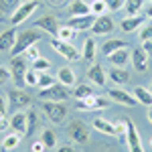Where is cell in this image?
I'll return each instance as SVG.
<instances>
[{
	"label": "cell",
	"instance_id": "6da1fadb",
	"mask_svg": "<svg viewBox=\"0 0 152 152\" xmlns=\"http://www.w3.org/2000/svg\"><path fill=\"white\" fill-rule=\"evenodd\" d=\"M39 41H41V33H37L35 28H28V31L18 33V35H16V43H14V47H12L10 55H12V57L23 55L26 49H31L35 43H39Z\"/></svg>",
	"mask_w": 152,
	"mask_h": 152
},
{
	"label": "cell",
	"instance_id": "7a4b0ae2",
	"mask_svg": "<svg viewBox=\"0 0 152 152\" xmlns=\"http://www.w3.org/2000/svg\"><path fill=\"white\" fill-rule=\"evenodd\" d=\"M39 97H41L43 102H65L67 97H71V91H69L67 85L55 83V85H51L47 89H41V91H39Z\"/></svg>",
	"mask_w": 152,
	"mask_h": 152
},
{
	"label": "cell",
	"instance_id": "3957f363",
	"mask_svg": "<svg viewBox=\"0 0 152 152\" xmlns=\"http://www.w3.org/2000/svg\"><path fill=\"white\" fill-rule=\"evenodd\" d=\"M26 71L28 69H26L24 57H20V55L12 57V61H10V75H12V79H14V85H16L18 89H23L24 85H26V81H24Z\"/></svg>",
	"mask_w": 152,
	"mask_h": 152
},
{
	"label": "cell",
	"instance_id": "277c9868",
	"mask_svg": "<svg viewBox=\"0 0 152 152\" xmlns=\"http://www.w3.org/2000/svg\"><path fill=\"white\" fill-rule=\"evenodd\" d=\"M124 120H126V144H128L130 152H144V146H142V140H140V134H138L136 124L130 118H124Z\"/></svg>",
	"mask_w": 152,
	"mask_h": 152
},
{
	"label": "cell",
	"instance_id": "5b68a950",
	"mask_svg": "<svg viewBox=\"0 0 152 152\" xmlns=\"http://www.w3.org/2000/svg\"><path fill=\"white\" fill-rule=\"evenodd\" d=\"M43 112L55 124H61L67 118V107L63 105V102H43Z\"/></svg>",
	"mask_w": 152,
	"mask_h": 152
},
{
	"label": "cell",
	"instance_id": "8992f818",
	"mask_svg": "<svg viewBox=\"0 0 152 152\" xmlns=\"http://www.w3.org/2000/svg\"><path fill=\"white\" fill-rule=\"evenodd\" d=\"M51 49L57 51L59 55H63L65 59H69V61H79L81 59V53L77 49L73 47L71 43H65L61 39H51Z\"/></svg>",
	"mask_w": 152,
	"mask_h": 152
},
{
	"label": "cell",
	"instance_id": "52a82bcc",
	"mask_svg": "<svg viewBox=\"0 0 152 152\" xmlns=\"http://www.w3.org/2000/svg\"><path fill=\"white\" fill-rule=\"evenodd\" d=\"M67 134L71 136V140H75L77 144H85L89 140V130H87V124L81 122V120H73L69 126H67Z\"/></svg>",
	"mask_w": 152,
	"mask_h": 152
},
{
	"label": "cell",
	"instance_id": "ba28073f",
	"mask_svg": "<svg viewBox=\"0 0 152 152\" xmlns=\"http://www.w3.org/2000/svg\"><path fill=\"white\" fill-rule=\"evenodd\" d=\"M37 8H39V0H28V2H23L16 10L12 12L10 24H14V26H16V24H20L23 20H26V18H28V16L37 10Z\"/></svg>",
	"mask_w": 152,
	"mask_h": 152
},
{
	"label": "cell",
	"instance_id": "9c48e42d",
	"mask_svg": "<svg viewBox=\"0 0 152 152\" xmlns=\"http://www.w3.org/2000/svg\"><path fill=\"white\" fill-rule=\"evenodd\" d=\"M107 105H110L107 99L97 97V95H89V97L77 102V110H81V112H97V110H104V107H107Z\"/></svg>",
	"mask_w": 152,
	"mask_h": 152
},
{
	"label": "cell",
	"instance_id": "30bf717a",
	"mask_svg": "<svg viewBox=\"0 0 152 152\" xmlns=\"http://www.w3.org/2000/svg\"><path fill=\"white\" fill-rule=\"evenodd\" d=\"M95 14H83V16H71L69 23H67V26H71L73 31H91V26H94L95 23Z\"/></svg>",
	"mask_w": 152,
	"mask_h": 152
},
{
	"label": "cell",
	"instance_id": "8fae6325",
	"mask_svg": "<svg viewBox=\"0 0 152 152\" xmlns=\"http://www.w3.org/2000/svg\"><path fill=\"white\" fill-rule=\"evenodd\" d=\"M8 99H10V107L12 110H20V107H26V105H31V95L23 91V89H10L8 91Z\"/></svg>",
	"mask_w": 152,
	"mask_h": 152
},
{
	"label": "cell",
	"instance_id": "7c38bea8",
	"mask_svg": "<svg viewBox=\"0 0 152 152\" xmlns=\"http://www.w3.org/2000/svg\"><path fill=\"white\" fill-rule=\"evenodd\" d=\"M112 31H114V20H112L110 16H105V14L97 16L95 23H94V26H91V33L97 35V37L107 35V33H112Z\"/></svg>",
	"mask_w": 152,
	"mask_h": 152
},
{
	"label": "cell",
	"instance_id": "4fadbf2b",
	"mask_svg": "<svg viewBox=\"0 0 152 152\" xmlns=\"http://www.w3.org/2000/svg\"><path fill=\"white\" fill-rule=\"evenodd\" d=\"M107 95H110L114 102H118V104H122V105H128V107H134V105L138 104V99L132 97V95H130L128 91H124V89H110Z\"/></svg>",
	"mask_w": 152,
	"mask_h": 152
},
{
	"label": "cell",
	"instance_id": "5bb4252c",
	"mask_svg": "<svg viewBox=\"0 0 152 152\" xmlns=\"http://www.w3.org/2000/svg\"><path fill=\"white\" fill-rule=\"evenodd\" d=\"M35 26L37 28H43L45 33H49V35H55L57 37V33H59V20L55 18V16H43V18H39L35 23Z\"/></svg>",
	"mask_w": 152,
	"mask_h": 152
},
{
	"label": "cell",
	"instance_id": "9a60e30c",
	"mask_svg": "<svg viewBox=\"0 0 152 152\" xmlns=\"http://www.w3.org/2000/svg\"><path fill=\"white\" fill-rule=\"evenodd\" d=\"M16 31L14 28H8V31H4L2 35H0V51L4 53V51H8L10 53L12 47H14V43H16Z\"/></svg>",
	"mask_w": 152,
	"mask_h": 152
},
{
	"label": "cell",
	"instance_id": "2e32d148",
	"mask_svg": "<svg viewBox=\"0 0 152 152\" xmlns=\"http://www.w3.org/2000/svg\"><path fill=\"white\" fill-rule=\"evenodd\" d=\"M94 128L99 130L102 134H107V136H120L116 124H114V122H107V120H104V118H95L94 120Z\"/></svg>",
	"mask_w": 152,
	"mask_h": 152
},
{
	"label": "cell",
	"instance_id": "e0dca14e",
	"mask_svg": "<svg viewBox=\"0 0 152 152\" xmlns=\"http://www.w3.org/2000/svg\"><path fill=\"white\" fill-rule=\"evenodd\" d=\"M10 128L12 132H16V134H20V136H24L26 134V112H16L14 116H12L10 120Z\"/></svg>",
	"mask_w": 152,
	"mask_h": 152
},
{
	"label": "cell",
	"instance_id": "ac0fdd59",
	"mask_svg": "<svg viewBox=\"0 0 152 152\" xmlns=\"http://www.w3.org/2000/svg\"><path fill=\"white\" fill-rule=\"evenodd\" d=\"M87 79H89V81H94L95 85H99V87H104V85H105L104 67H102V65H91L89 71H87Z\"/></svg>",
	"mask_w": 152,
	"mask_h": 152
},
{
	"label": "cell",
	"instance_id": "d6986e66",
	"mask_svg": "<svg viewBox=\"0 0 152 152\" xmlns=\"http://www.w3.org/2000/svg\"><path fill=\"white\" fill-rule=\"evenodd\" d=\"M144 18H146V16H138V14H136V16H128V18H124V20L120 23V26H122L124 33H134L136 28L142 26Z\"/></svg>",
	"mask_w": 152,
	"mask_h": 152
},
{
	"label": "cell",
	"instance_id": "ffe728a7",
	"mask_svg": "<svg viewBox=\"0 0 152 152\" xmlns=\"http://www.w3.org/2000/svg\"><path fill=\"white\" fill-rule=\"evenodd\" d=\"M146 59H148V53L142 47L134 49V53H132V63H134V67L138 71H146Z\"/></svg>",
	"mask_w": 152,
	"mask_h": 152
},
{
	"label": "cell",
	"instance_id": "44dd1931",
	"mask_svg": "<svg viewBox=\"0 0 152 152\" xmlns=\"http://www.w3.org/2000/svg\"><path fill=\"white\" fill-rule=\"evenodd\" d=\"M110 63L112 65H116V67H122V65H126L128 63V59H130V53H128V49L124 47V49H118L116 53H112L110 55Z\"/></svg>",
	"mask_w": 152,
	"mask_h": 152
},
{
	"label": "cell",
	"instance_id": "7402d4cb",
	"mask_svg": "<svg viewBox=\"0 0 152 152\" xmlns=\"http://www.w3.org/2000/svg\"><path fill=\"white\" fill-rule=\"evenodd\" d=\"M91 8H89V4H85L83 0H73L69 4V14L71 16H83V14H89Z\"/></svg>",
	"mask_w": 152,
	"mask_h": 152
},
{
	"label": "cell",
	"instance_id": "603a6c76",
	"mask_svg": "<svg viewBox=\"0 0 152 152\" xmlns=\"http://www.w3.org/2000/svg\"><path fill=\"white\" fill-rule=\"evenodd\" d=\"M134 97L144 105H152V91L146 89V87H142V85H136L134 87Z\"/></svg>",
	"mask_w": 152,
	"mask_h": 152
},
{
	"label": "cell",
	"instance_id": "cb8c5ba5",
	"mask_svg": "<svg viewBox=\"0 0 152 152\" xmlns=\"http://www.w3.org/2000/svg\"><path fill=\"white\" fill-rule=\"evenodd\" d=\"M57 81L63 83V85H67V87H71V85H75V73H73L69 67H63V69H59V73H57Z\"/></svg>",
	"mask_w": 152,
	"mask_h": 152
},
{
	"label": "cell",
	"instance_id": "d4e9b609",
	"mask_svg": "<svg viewBox=\"0 0 152 152\" xmlns=\"http://www.w3.org/2000/svg\"><path fill=\"white\" fill-rule=\"evenodd\" d=\"M95 41L94 39H85V43H83V53H81V57L87 61V63H94V59H95Z\"/></svg>",
	"mask_w": 152,
	"mask_h": 152
},
{
	"label": "cell",
	"instance_id": "484cf974",
	"mask_svg": "<svg viewBox=\"0 0 152 152\" xmlns=\"http://www.w3.org/2000/svg\"><path fill=\"white\" fill-rule=\"evenodd\" d=\"M128 47L124 41H120V39H114V41H107V43H104V49H102V53H104V57H110L112 53H116L118 49H124Z\"/></svg>",
	"mask_w": 152,
	"mask_h": 152
},
{
	"label": "cell",
	"instance_id": "4316f807",
	"mask_svg": "<svg viewBox=\"0 0 152 152\" xmlns=\"http://www.w3.org/2000/svg\"><path fill=\"white\" fill-rule=\"evenodd\" d=\"M89 95H94V87L91 85H87V83H79V85H75V89H73V97L79 102V99H85V97H89Z\"/></svg>",
	"mask_w": 152,
	"mask_h": 152
},
{
	"label": "cell",
	"instance_id": "83f0119b",
	"mask_svg": "<svg viewBox=\"0 0 152 152\" xmlns=\"http://www.w3.org/2000/svg\"><path fill=\"white\" fill-rule=\"evenodd\" d=\"M110 79L122 85V83H126L130 79V73L126 69H122V67H114V69L110 71Z\"/></svg>",
	"mask_w": 152,
	"mask_h": 152
},
{
	"label": "cell",
	"instance_id": "f1b7e54d",
	"mask_svg": "<svg viewBox=\"0 0 152 152\" xmlns=\"http://www.w3.org/2000/svg\"><path fill=\"white\" fill-rule=\"evenodd\" d=\"M20 134H16V132H12V134H6V138L2 140V148L4 150H14L16 146H18V142H20Z\"/></svg>",
	"mask_w": 152,
	"mask_h": 152
},
{
	"label": "cell",
	"instance_id": "f546056e",
	"mask_svg": "<svg viewBox=\"0 0 152 152\" xmlns=\"http://www.w3.org/2000/svg\"><path fill=\"white\" fill-rule=\"evenodd\" d=\"M20 4H23V0H0V12L2 14H12Z\"/></svg>",
	"mask_w": 152,
	"mask_h": 152
},
{
	"label": "cell",
	"instance_id": "4dcf8cb0",
	"mask_svg": "<svg viewBox=\"0 0 152 152\" xmlns=\"http://www.w3.org/2000/svg\"><path fill=\"white\" fill-rule=\"evenodd\" d=\"M142 4H144V0H124V6H126L128 16H136L138 10L142 8Z\"/></svg>",
	"mask_w": 152,
	"mask_h": 152
},
{
	"label": "cell",
	"instance_id": "1f68e13d",
	"mask_svg": "<svg viewBox=\"0 0 152 152\" xmlns=\"http://www.w3.org/2000/svg\"><path fill=\"white\" fill-rule=\"evenodd\" d=\"M41 142H43L47 148H55V144H57V136H55V132H53V130H43V134H41Z\"/></svg>",
	"mask_w": 152,
	"mask_h": 152
},
{
	"label": "cell",
	"instance_id": "d6a6232c",
	"mask_svg": "<svg viewBox=\"0 0 152 152\" xmlns=\"http://www.w3.org/2000/svg\"><path fill=\"white\" fill-rule=\"evenodd\" d=\"M6 128H10V122L6 120V102L0 95V132H4Z\"/></svg>",
	"mask_w": 152,
	"mask_h": 152
},
{
	"label": "cell",
	"instance_id": "836d02e7",
	"mask_svg": "<svg viewBox=\"0 0 152 152\" xmlns=\"http://www.w3.org/2000/svg\"><path fill=\"white\" fill-rule=\"evenodd\" d=\"M57 39L65 41V43H71V41L75 39V31H73L71 26H61L59 33H57Z\"/></svg>",
	"mask_w": 152,
	"mask_h": 152
},
{
	"label": "cell",
	"instance_id": "e575fe53",
	"mask_svg": "<svg viewBox=\"0 0 152 152\" xmlns=\"http://www.w3.org/2000/svg\"><path fill=\"white\" fill-rule=\"evenodd\" d=\"M35 128H37V112H26V134L24 136H31L33 132H35Z\"/></svg>",
	"mask_w": 152,
	"mask_h": 152
},
{
	"label": "cell",
	"instance_id": "d590c367",
	"mask_svg": "<svg viewBox=\"0 0 152 152\" xmlns=\"http://www.w3.org/2000/svg\"><path fill=\"white\" fill-rule=\"evenodd\" d=\"M51 67V63H49L47 59H43V57H39L33 61V69L37 71V73H47V69Z\"/></svg>",
	"mask_w": 152,
	"mask_h": 152
},
{
	"label": "cell",
	"instance_id": "8d00e7d4",
	"mask_svg": "<svg viewBox=\"0 0 152 152\" xmlns=\"http://www.w3.org/2000/svg\"><path fill=\"white\" fill-rule=\"evenodd\" d=\"M41 89H47L51 85H55V77H51L47 73H39V83H37Z\"/></svg>",
	"mask_w": 152,
	"mask_h": 152
},
{
	"label": "cell",
	"instance_id": "74e56055",
	"mask_svg": "<svg viewBox=\"0 0 152 152\" xmlns=\"http://www.w3.org/2000/svg\"><path fill=\"white\" fill-rule=\"evenodd\" d=\"M89 8H91V14H95V16H102V14H105V10H107L104 0H94V4H91Z\"/></svg>",
	"mask_w": 152,
	"mask_h": 152
},
{
	"label": "cell",
	"instance_id": "f35d334b",
	"mask_svg": "<svg viewBox=\"0 0 152 152\" xmlns=\"http://www.w3.org/2000/svg\"><path fill=\"white\" fill-rule=\"evenodd\" d=\"M24 81H26V85H37V83H39V73H37L35 69L26 71V75H24Z\"/></svg>",
	"mask_w": 152,
	"mask_h": 152
},
{
	"label": "cell",
	"instance_id": "ab89813d",
	"mask_svg": "<svg viewBox=\"0 0 152 152\" xmlns=\"http://www.w3.org/2000/svg\"><path fill=\"white\" fill-rule=\"evenodd\" d=\"M104 4L107 6V10H112V12H116L122 8V4H124V0H104Z\"/></svg>",
	"mask_w": 152,
	"mask_h": 152
},
{
	"label": "cell",
	"instance_id": "60d3db41",
	"mask_svg": "<svg viewBox=\"0 0 152 152\" xmlns=\"http://www.w3.org/2000/svg\"><path fill=\"white\" fill-rule=\"evenodd\" d=\"M140 39H142V41H152V24H148V26L142 28Z\"/></svg>",
	"mask_w": 152,
	"mask_h": 152
},
{
	"label": "cell",
	"instance_id": "b9f144b4",
	"mask_svg": "<svg viewBox=\"0 0 152 152\" xmlns=\"http://www.w3.org/2000/svg\"><path fill=\"white\" fill-rule=\"evenodd\" d=\"M45 150H47V146H45L41 140H39V142H33V146H31V152H45Z\"/></svg>",
	"mask_w": 152,
	"mask_h": 152
},
{
	"label": "cell",
	"instance_id": "7bdbcfd3",
	"mask_svg": "<svg viewBox=\"0 0 152 152\" xmlns=\"http://www.w3.org/2000/svg\"><path fill=\"white\" fill-rule=\"evenodd\" d=\"M10 77H12L10 71H6V69H2V67H0V85H2V83H6Z\"/></svg>",
	"mask_w": 152,
	"mask_h": 152
},
{
	"label": "cell",
	"instance_id": "ee69618b",
	"mask_svg": "<svg viewBox=\"0 0 152 152\" xmlns=\"http://www.w3.org/2000/svg\"><path fill=\"white\" fill-rule=\"evenodd\" d=\"M57 152H77V148H75V146H71V144H63V146H59Z\"/></svg>",
	"mask_w": 152,
	"mask_h": 152
},
{
	"label": "cell",
	"instance_id": "f6af8a7d",
	"mask_svg": "<svg viewBox=\"0 0 152 152\" xmlns=\"http://www.w3.org/2000/svg\"><path fill=\"white\" fill-rule=\"evenodd\" d=\"M24 53H26L28 57L33 59V61H35V59H39V57H41V55H39V51H37V49H33V47H31V49H26Z\"/></svg>",
	"mask_w": 152,
	"mask_h": 152
},
{
	"label": "cell",
	"instance_id": "bcb514c9",
	"mask_svg": "<svg viewBox=\"0 0 152 152\" xmlns=\"http://www.w3.org/2000/svg\"><path fill=\"white\" fill-rule=\"evenodd\" d=\"M142 49L146 53H152V41H142Z\"/></svg>",
	"mask_w": 152,
	"mask_h": 152
},
{
	"label": "cell",
	"instance_id": "7dc6e473",
	"mask_svg": "<svg viewBox=\"0 0 152 152\" xmlns=\"http://www.w3.org/2000/svg\"><path fill=\"white\" fill-rule=\"evenodd\" d=\"M146 16H148V18H152V4L148 6V10H146Z\"/></svg>",
	"mask_w": 152,
	"mask_h": 152
},
{
	"label": "cell",
	"instance_id": "c3c4849f",
	"mask_svg": "<svg viewBox=\"0 0 152 152\" xmlns=\"http://www.w3.org/2000/svg\"><path fill=\"white\" fill-rule=\"evenodd\" d=\"M148 122H150V124H152V107H150V110H148Z\"/></svg>",
	"mask_w": 152,
	"mask_h": 152
},
{
	"label": "cell",
	"instance_id": "681fc988",
	"mask_svg": "<svg viewBox=\"0 0 152 152\" xmlns=\"http://www.w3.org/2000/svg\"><path fill=\"white\" fill-rule=\"evenodd\" d=\"M150 146H152V138H150Z\"/></svg>",
	"mask_w": 152,
	"mask_h": 152
},
{
	"label": "cell",
	"instance_id": "f907efd6",
	"mask_svg": "<svg viewBox=\"0 0 152 152\" xmlns=\"http://www.w3.org/2000/svg\"><path fill=\"white\" fill-rule=\"evenodd\" d=\"M150 91H152V85H150Z\"/></svg>",
	"mask_w": 152,
	"mask_h": 152
},
{
	"label": "cell",
	"instance_id": "816d5d0a",
	"mask_svg": "<svg viewBox=\"0 0 152 152\" xmlns=\"http://www.w3.org/2000/svg\"><path fill=\"white\" fill-rule=\"evenodd\" d=\"M150 2H152V0H150Z\"/></svg>",
	"mask_w": 152,
	"mask_h": 152
}]
</instances>
